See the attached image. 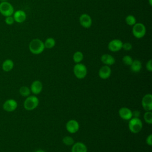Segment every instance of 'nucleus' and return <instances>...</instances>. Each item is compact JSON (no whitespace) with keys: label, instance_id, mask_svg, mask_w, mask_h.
Instances as JSON below:
<instances>
[{"label":"nucleus","instance_id":"f257e3e1","mask_svg":"<svg viewBox=\"0 0 152 152\" xmlns=\"http://www.w3.org/2000/svg\"><path fill=\"white\" fill-rule=\"evenodd\" d=\"M28 49L30 52L34 55L40 54L45 49L44 42L38 38L33 39L29 43Z\"/></svg>","mask_w":152,"mask_h":152},{"label":"nucleus","instance_id":"f03ea898","mask_svg":"<svg viewBox=\"0 0 152 152\" xmlns=\"http://www.w3.org/2000/svg\"><path fill=\"white\" fill-rule=\"evenodd\" d=\"M128 128L131 132L137 134L140 132L142 128V122L139 118L132 117L129 120Z\"/></svg>","mask_w":152,"mask_h":152},{"label":"nucleus","instance_id":"7ed1b4c3","mask_svg":"<svg viewBox=\"0 0 152 152\" xmlns=\"http://www.w3.org/2000/svg\"><path fill=\"white\" fill-rule=\"evenodd\" d=\"M39 103V100L36 96H28L24 102V107L27 110L36 109Z\"/></svg>","mask_w":152,"mask_h":152},{"label":"nucleus","instance_id":"20e7f679","mask_svg":"<svg viewBox=\"0 0 152 152\" xmlns=\"http://www.w3.org/2000/svg\"><path fill=\"white\" fill-rule=\"evenodd\" d=\"M133 36L137 39L142 38L146 33V28L144 24L141 23H136L132 29Z\"/></svg>","mask_w":152,"mask_h":152},{"label":"nucleus","instance_id":"39448f33","mask_svg":"<svg viewBox=\"0 0 152 152\" xmlns=\"http://www.w3.org/2000/svg\"><path fill=\"white\" fill-rule=\"evenodd\" d=\"M14 9L12 5L8 1H2L0 2V14L5 17L12 15Z\"/></svg>","mask_w":152,"mask_h":152},{"label":"nucleus","instance_id":"423d86ee","mask_svg":"<svg viewBox=\"0 0 152 152\" xmlns=\"http://www.w3.org/2000/svg\"><path fill=\"white\" fill-rule=\"evenodd\" d=\"M73 72L74 75L78 79H83L87 75V69L84 64L80 62L76 64L74 66Z\"/></svg>","mask_w":152,"mask_h":152},{"label":"nucleus","instance_id":"0eeeda50","mask_svg":"<svg viewBox=\"0 0 152 152\" xmlns=\"http://www.w3.org/2000/svg\"><path fill=\"white\" fill-rule=\"evenodd\" d=\"M123 42L118 39H113L109 42L107 45L108 49L111 52H118L122 49Z\"/></svg>","mask_w":152,"mask_h":152},{"label":"nucleus","instance_id":"6e6552de","mask_svg":"<svg viewBox=\"0 0 152 152\" xmlns=\"http://www.w3.org/2000/svg\"><path fill=\"white\" fill-rule=\"evenodd\" d=\"M141 104L145 111H151L152 95L150 93H148L144 95L141 100Z\"/></svg>","mask_w":152,"mask_h":152},{"label":"nucleus","instance_id":"1a4fd4ad","mask_svg":"<svg viewBox=\"0 0 152 152\" xmlns=\"http://www.w3.org/2000/svg\"><path fill=\"white\" fill-rule=\"evenodd\" d=\"M18 104L16 100L14 99H8L4 103L2 107L4 110L8 112H11L14 111L17 107Z\"/></svg>","mask_w":152,"mask_h":152},{"label":"nucleus","instance_id":"9d476101","mask_svg":"<svg viewBox=\"0 0 152 152\" xmlns=\"http://www.w3.org/2000/svg\"><path fill=\"white\" fill-rule=\"evenodd\" d=\"M79 23L83 27L88 28L90 27L92 24L91 17L87 14H83L80 16Z\"/></svg>","mask_w":152,"mask_h":152},{"label":"nucleus","instance_id":"9b49d317","mask_svg":"<svg viewBox=\"0 0 152 152\" xmlns=\"http://www.w3.org/2000/svg\"><path fill=\"white\" fill-rule=\"evenodd\" d=\"M65 127L68 132L71 134H74L78 131L80 125L76 120L71 119L66 122Z\"/></svg>","mask_w":152,"mask_h":152},{"label":"nucleus","instance_id":"f8f14e48","mask_svg":"<svg viewBox=\"0 0 152 152\" xmlns=\"http://www.w3.org/2000/svg\"><path fill=\"white\" fill-rule=\"evenodd\" d=\"M12 17L14 19L15 22H17L18 23H22L26 20L27 15L25 11L21 10H18L16 11H14L12 14Z\"/></svg>","mask_w":152,"mask_h":152},{"label":"nucleus","instance_id":"ddd939ff","mask_svg":"<svg viewBox=\"0 0 152 152\" xmlns=\"http://www.w3.org/2000/svg\"><path fill=\"white\" fill-rule=\"evenodd\" d=\"M118 112L120 117L124 120L128 121L132 118V111L126 107L120 108Z\"/></svg>","mask_w":152,"mask_h":152},{"label":"nucleus","instance_id":"4468645a","mask_svg":"<svg viewBox=\"0 0 152 152\" xmlns=\"http://www.w3.org/2000/svg\"><path fill=\"white\" fill-rule=\"evenodd\" d=\"M112 71L111 68L108 65L102 66L99 70V76L103 80L107 79L111 75Z\"/></svg>","mask_w":152,"mask_h":152},{"label":"nucleus","instance_id":"2eb2a0df","mask_svg":"<svg viewBox=\"0 0 152 152\" xmlns=\"http://www.w3.org/2000/svg\"><path fill=\"white\" fill-rule=\"evenodd\" d=\"M43 90V84L41 81L39 80L34 81L30 86L31 92L34 94H40Z\"/></svg>","mask_w":152,"mask_h":152},{"label":"nucleus","instance_id":"dca6fc26","mask_svg":"<svg viewBox=\"0 0 152 152\" xmlns=\"http://www.w3.org/2000/svg\"><path fill=\"white\" fill-rule=\"evenodd\" d=\"M101 61L103 64H104L105 65H112L115 63V58L108 53H104L101 56L100 58Z\"/></svg>","mask_w":152,"mask_h":152},{"label":"nucleus","instance_id":"f3484780","mask_svg":"<svg viewBox=\"0 0 152 152\" xmlns=\"http://www.w3.org/2000/svg\"><path fill=\"white\" fill-rule=\"evenodd\" d=\"M71 152H87V148L83 142H77L72 145Z\"/></svg>","mask_w":152,"mask_h":152},{"label":"nucleus","instance_id":"a211bd4d","mask_svg":"<svg viewBox=\"0 0 152 152\" xmlns=\"http://www.w3.org/2000/svg\"><path fill=\"white\" fill-rule=\"evenodd\" d=\"M14 66V62L10 59H5L2 62V69L5 72H9L13 69Z\"/></svg>","mask_w":152,"mask_h":152},{"label":"nucleus","instance_id":"6ab92c4d","mask_svg":"<svg viewBox=\"0 0 152 152\" xmlns=\"http://www.w3.org/2000/svg\"><path fill=\"white\" fill-rule=\"evenodd\" d=\"M131 70L134 72H138L142 68V64L140 60L135 59L133 60L132 63L130 65Z\"/></svg>","mask_w":152,"mask_h":152},{"label":"nucleus","instance_id":"aec40b11","mask_svg":"<svg viewBox=\"0 0 152 152\" xmlns=\"http://www.w3.org/2000/svg\"><path fill=\"white\" fill-rule=\"evenodd\" d=\"M84 58L83 53L81 51H76L72 56V59L75 64L80 63Z\"/></svg>","mask_w":152,"mask_h":152},{"label":"nucleus","instance_id":"412c9836","mask_svg":"<svg viewBox=\"0 0 152 152\" xmlns=\"http://www.w3.org/2000/svg\"><path fill=\"white\" fill-rule=\"evenodd\" d=\"M55 45H56V41L52 37L47 38L44 42L45 48L47 49H52L55 46Z\"/></svg>","mask_w":152,"mask_h":152},{"label":"nucleus","instance_id":"4be33fe9","mask_svg":"<svg viewBox=\"0 0 152 152\" xmlns=\"http://www.w3.org/2000/svg\"><path fill=\"white\" fill-rule=\"evenodd\" d=\"M19 93L23 97H28L30 94L31 90L27 86H22L19 89Z\"/></svg>","mask_w":152,"mask_h":152},{"label":"nucleus","instance_id":"5701e85b","mask_svg":"<svg viewBox=\"0 0 152 152\" xmlns=\"http://www.w3.org/2000/svg\"><path fill=\"white\" fill-rule=\"evenodd\" d=\"M126 24L130 26H133L136 23L137 20L135 17L132 15H128L125 18Z\"/></svg>","mask_w":152,"mask_h":152},{"label":"nucleus","instance_id":"b1692460","mask_svg":"<svg viewBox=\"0 0 152 152\" xmlns=\"http://www.w3.org/2000/svg\"><path fill=\"white\" fill-rule=\"evenodd\" d=\"M62 142L65 145L70 146V145H73V144L74 143V140L73 138L70 136H65L63 138Z\"/></svg>","mask_w":152,"mask_h":152},{"label":"nucleus","instance_id":"393cba45","mask_svg":"<svg viewBox=\"0 0 152 152\" xmlns=\"http://www.w3.org/2000/svg\"><path fill=\"white\" fill-rule=\"evenodd\" d=\"M144 119L148 124H152V112L151 111H146L144 115Z\"/></svg>","mask_w":152,"mask_h":152},{"label":"nucleus","instance_id":"a878e982","mask_svg":"<svg viewBox=\"0 0 152 152\" xmlns=\"http://www.w3.org/2000/svg\"><path fill=\"white\" fill-rule=\"evenodd\" d=\"M132 61H133V59H132V57L129 55H125L122 58V62L126 65L130 66L131 65V64L132 63Z\"/></svg>","mask_w":152,"mask_h":152},{"label":"nucleus","instance_id":"bb28decb","mask_svg":"<svg viewBox=\"0 0 152 152\" xmlns=\"http://www.w3.org/2000/svg\"><path fill=\"white\" fill-rule=\"evenodd\" d=\"M5 23L7 25H8V26H11V25H12L15 21H14V19L12 17V15H10V16H8V17H5Z\"/></svg>","mask_w":152,"mask_h":152},{"label":"nucleus","instance_id":"cd10ccee","mask_svg":"<svg viewBox=\"0 0 152 152\" xmlns=\"http://www.w3.org/2000/svg\"><path fill=\"white\" fill-rule=\"evenodd\" d=\"M132 48V45L131 43L129 42H125V43H123L122 45V49H124L126 51H129L131 50Z\"/></svg>","mask_w":152,"mask_h":152},{"label":"nucleus","instance_id":"c85d7f7f","mask_svg":"<svg viewBox=\"0 0 152 152\" xmlns=\"http://www.w3.org/2000/svg\"><path fill=\"white\" fill-rule=\"evenodd\" d=\"M145 68L149 72L152 71V60L151 59H150L147 61L145 65Z\"/></svg>","mask_w":152,"mask_h":152},{"label":"nucleus","instance_id":"c756f323","mask_svg":"<svg viewBox=\"0 0 152 152\" xmlns=\"http://www.w3.org/2000/svg\"><path fill=\"white\" fill-rule=\"evenodd\" d=\"M145 142H146V144L147 145H148L149 146H151L152 145V134H150L146 138Z\"/></svg>","mask_w":152,"mask_h":152},{"label":"nucleus","instance_id":"7c9ffc66","mask_svg":"<svg viewBox=\"0 0 152 152\" xmlns=\"http://www.w3.org/2000/svg\"><path fill=\"white\" fill-rule=\"evenodd\" d=\"M140 116V112L138 110H134L132 112V117L139 118Z\"/></svg>","mask_w":152,"mask_h":152},{"label":"nucleus","instance_id":"2f4dec72","mask_svg":"<svg viewBox=\"0 0 152 152\" xmlns=\"http://www.w3.org/2000/svg\"><path fill=\"white\" fill-rule=\"evenodd\" d=\"M35 152H46V151H45V150H42V149H39V150H37Z\"/></svg>","mask_w":152,"mask_h":152},{"label":"nucleus","instance_id":"473e14b6","mask_svg":"<svg viewBox=\"0 0 152 152\" xmlns=\"http://www.w3.org/2000/svg\"><path fill=\"white\" fill-rule=\"evenodd\" d=\"M148 4L150 6L152 5V0H148Z\"/></svg>","mask_w":152,"mask_h":152},{"label":"nucleus","instance_id":"72a5a7b5","mask_svg":"<svg viewBox=\"0 0 152 152\" xmlns=\"http://www.w3.org/2000/svg\"><path fill=\"white\" fill-rule=\"evenodd\" d=\"M1 1V2H2V1H8V0H0Z\"/></svg>","mask_w":152,"mask_h":152}]
</instances>
